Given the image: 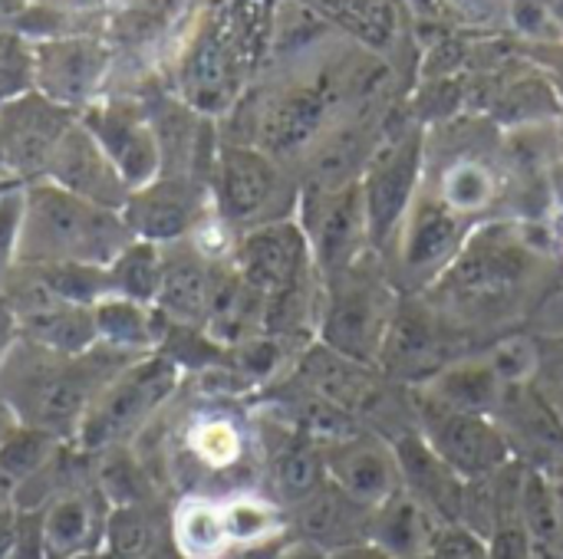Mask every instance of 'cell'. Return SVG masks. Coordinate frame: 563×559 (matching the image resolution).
<instances>
[{
  "label": "cell",
  "instance_id": "16",
  "mask_svg": "<svg viewBox=\"0 0 563 559\" xmlns=\"http://www.w3.org/2000/svg\"><path fill=\"white\" fill-rule=\"evenodd\" d=\"M208 217V188L188 175H158L152 185L129 194L122 221L135 241L172 247L188 241Z\"/></svg>",
  "mask_w": 563,
  "mask_h": 559
},
{
  "label": "cell",
  "instance_id": "23",
  "mask_svg": "<svg viewBox=\"0 0 563 559\" xmlns=\"http://www.w3.org/2000/svg\"><path fill=\"white\" fill-rule=\"evenodd\" d=\"M294 514V530L300 540L336 554L356 544H369L373 507H363L350 494H343L333 481H327L313 497H307Z\"/></svg>",
  "mask_w": 563,
  "mask_h": 559
},
{
  "label": "cell",
  "instance_id": "35",
  "mask_svg": "<svg viewBox=\"0 0 563 559\" xmlns=\"http://www.w3.org/2000/svg\"><path fill=\"white\" fill-rule=\"evenodd\" d=\"M33 92V40L0 30V105Z\"/></svg>",
  "mask_w": 563,
  "mask_h": 559
},
{
  "label": "cell",
  "instance_id": "11",
  "mask_svg": "<svg viewBox=\"0 0 563 559\" xmlns=\"http://www.w3.org/2000/svg\"><path fill=\"white\" fill-rule=\"evenodd\" d=\"M297 221L307 234L310 260L320 283H330L373 250L360 181L340 191L300 194Z\"/></svg>",
  "mask_w": 563,
  "mask_h": 559
},
{
  "label": "cell",
  "instance_id": "46",
  "mask_svg": "<svg viewBox=\"0 0 563 559\" xmlns=\"http://www.w3.org/2000/svg\"><path fill=\"white\" fill-rule=\"evenodd\" d=\"M13 425H16L13 412H10V409H7V405L0 402V441H3L7 435H10V428H13Z\"/></svg>",
  "mask_w": 563,
  "mask_h": 559
},
{
  "label": "cell",
  "instance_id": "29",
  "mask_svg": "<svg viewBox=\"0 0 563 559\" xmlns=\"http://www.w3.org/2000/svg\"><path fill=\"white\" fill-rule=\"evenodd\" d=\"M175 547L185 559H218L231 544L224 530L221 504L208 497H188L175 511Z\"/></svg>",
  "mask_w": 563,
  "mask_h": 559
},
{
  "label": "cell",
  "instance_id": "47",
  "mask_svg": "<svg viewBox=\"0 0 563 559\" xmlns=\"http://www.w3.org/2000/svg\"><path fill=\"white\" fill-rule=\"evenodd\" d=\"M544 3V10L551 13V20L558 23V30L563 33V0H541Z\"/></svg>",
  "mask_w": 563,
  "mask_h": 559
},
{
  "label": "cell",
  "instance_id": "21",
  "mask_svg": "<svg viewBox=\"0 0 563 559\" xmlns=\"http://www.w3.org/2000/svg\"><path fill=\"white\" fill-rule=\"evenodd\" d=\"M399 465L402 491L412 494L422 507H429L442 524H462L465 504V481L429 448L419 428L389 441Z\"/></svg>",
  "mask_w": 563,
  "mask_h": 559
},
{
  "label": "cell",
  "instance_id": "44",
  "mask_svg": "<svg viewBox=\"0 0 563 559\" xmlns=\"http://www.w3.org/2000/svg\"><path fill=\"white\" fill-rule=\"evenodd\" d=\"M26 3H36L43 10H56V13H82V10H96L102 7L106 0H26Z\"/></svg>",
  "mask_w": 563,
  "mask_h": 559
},
{
  "label": "cell",
  "instance_id": "14",
  "mask_svg": "<svg viewBox=\"0 0 563 559\" xmlns=\"http://www.w3.org/2000/svg\"><path fill=\"white\" fill-rule=\"evenodd\" d=\"M112 49L86 33L33 40V89L49 102L82 112L96 102L109 72Z\"/></svg>",
  "mask_w": 563,
  "mask_h": 559
},
{
  "label": "cell",
  "instance_id": "3",
  "mask_svg": "<svg viewBox=\"0 0 563 559\" xmlns=\"http://www.w3.org/2000/svg\"><path fill=\"white\" fill-rule=\"evenodd\" d=\"M96 349L79 359H66L26 339H16L0 366V402L13 412L20 425L43 428L56 438L76 435L92 399L115 376L96 372Z\"/></svg>",
  "mask_w": 563,
  "mask_h": 559
},
{
  "label": "cell",
  "instance_id": "49",
  "mask_svg": "<svg viewBox=\"0 0 563 559\" xmlns=\"http://www.w3.org/2000/svg\"><path fill=\"white\" fill-rule=\"evenodd\" d=\"M26 7V0H0V16H16Z\"/></svg>",
  "mask_w": 563,
  "mask_h": 559
},
{
  "label": "cell",
  "instance_id": "12",
  "mask_svg": "<svg viewBox=\"0 0 563 559\" xmlns=\"http://www.w3.org/2000/svg\"><path fill=\"white\" fill-rule=\"evenodd\" d=\"M228 264L261 300H274L280 293L320 280L310 260L307 234L297 217L241 231Z\"/></svg>",
  "mask_w": 563,
  "mask_h": 559
},
{
  "label": "cell",
  "instance_id": "27",
  "mask_svg": "<svg viewBox=\"0 0 563 559\" xmlns=\"http://www.w3.org/2000/svg\"><path fill=\"white\" fill-rule=\"evenodd\" d=\"M521 524L531 537L534 557L563 559V511L558 488L544 468L525 465L521 481Z\"/></svg>",
  "mask_w": 563,
  "mask_h": 559
},
{
  "label": "cell",
  "instance_id": "32",
  "mask_svg": "<svg viewBox=\"0 0 563 559\" xmlns=\"http://www.w3.org/2000/svg\"><path fill=\"white\" fill-rule=\"evenodd\" d=\"M56 435L43 432V428H33V425H13L10 435L0 441V471L20 484V481H30L36 474H43L56 455Z\"/></svg>",
  "mask_w": 563,
  "mask_h": 559
},
{
  "label": "cell",
  "instance_id": "24",
  "mask_svg": "<svg viewBox=\"0 0 563 559\" xmlns=\"http://www.w3.org/2000/svg\"><path fill=\"white\" fill-rule=\"evenodd\" d=\"M445 524L422 507L412 494L402 488L373 511L369 544H376L386 557L393 559H429L432 544Z\"/></svg>",
  "mask_w": 563,
  "mask_h": 559
},
{
  "label": "cell",
  "instance_id": "33",
  "mask_svg": "<svg viewBox=\"0 0 563 559\" xmlns=\"http://www.w3.org/2000/svg\"><path fill=\"white\" fill-rule=\"evenodd\" d=\"M221 514H224V530H228L231 547H261L274 534H280V527H284L280 507L274 501H264L254 494H241V497L224 501Z\"/></svg>",
  "mask_w": 563,
  "mask_h": 559
},
{
  "label": "cell",
  "instance_id": "42",
  "mask_svg": "<svg viewBox=\"0 0 563 559\" xmlns=\"http://www.w3.org/2000/svg\"><path fill=\"white\" fill-rule=\"evenodd\" d=\"M16 521L10 507H0V559L13 557V547H16Z\"/></svg>",
  "mask_w": 563,
  "mask_h": 559
},
{
  "label": "cell",
  "instance_id": "8",
  "mask_svg": "<svg viewBox=\"0 0 563 559\" xmlns=\"http://www.w3.org/2000/svg\"><path fill=\"white\" fill-rule=\"evenodd\" d=\"M181 366L165 353L135 356L125 369H119L102 392L92 399L89 412L76 428V441L82 451H106L132 438L178 389Z\"/></svg>",
  "mask_w": 563,
  "mask_h": 559
},
{
  "label": "cell",
  "instance_id": "40",
  "mask_svg": "<svg viewBox=\"0 0 563 559\" xmlns=\"http://www.w3.org/2000/svg\"><path fill=\"white\" fill-rule=\"evenodd\" d=\"M515 46H518V53L528 63H534L541 69V76L551 82V89L558 92V99H561L563 105V36H558V40H541V43H521V40H515Z\"/></svg>",
  "mask_w": 563,
  "mask_h": 559
},
{
  "label": "cell",
  "instance_id": "2",
  "mask_svg": "<svg viewBox=\"0 0 563 559\" xmlns=\"http://www.w3.org/2000/svg\"><path fill=\"white\" fill-rule=\"evenodd\" d=\"M132 241L135 237L122 221V211L96 208L49 181L26 185L16 267H43V264L109 267Z\"/></svg>",
  "mask_w": 563,
  "mask_h": 559
},
{
  "label": "cell",
  "instance_id": "50",
  "mask_svg": "<svg viewBox=\"0 0 563 559\" xmlns=\"http://www.w3.org/2000/svg\"><path fill=\"white\" fill-rule=\"evenodd\" d=\"M554 217H558V224H551V231H554V237H558V247H561V257H563V208L554 211ZM551 217V221H554Z\"/></svg>",
  "mask_w": 563,
  "mask_h": 559
},
{
  "label": "cell",
  "instance_id": "6",
  "mask_svg": "<svg viewBox=\"0 0 563 559\" xmlns=\"http://www.w3.org/2000/svg\"><path fill=\"white\" fill-rule=\"evenodd\" d=\"M399 300L402 293L393 283L386 260L369 250L350 270L323 283L317 339L350 359L376 366Z\"/></svg>",
  "mask_w": 563,
  "mask_h": 559
},
{
  "label": "cell",
  "instance_id": "1",
  "mask_svg": "<svg viewBox=\"0 0 563 559\" xmlns=\"http://www.w3.org/2000/svg\"><path fill=\"white\" fill-rule=\"evenodd\" d=\"M561 283L563 257L551 224L501 217L468 234L422 300L472 356L528 333Z\"/></svg>",
  "mask_w": 563,
  "mask_h": 559
},
{
  "label": "cell",
  "instance_id": "37",
  "mask_svg": "<svg viewBox=\"0 0 563 559\" xmlns=\"http://www.w3.org/2000/svg\"><path fill=\"white\" fill-rule=\"evenodd\" d=\"M534 343H538V362H534L531 385L563 422V336H534Z\"/></svg>",
  "mask_w": 563,
  "mask_h": 559
},
{
  "label": "cell",
  "instance_id": "7",
  "mask_svg": "<svg viewBox=\"0 0 563 559\" xmlns=\"http://www.w3.org/2000/svg\"><path fill=\"white\" fill-rule=\"evenodd\" d=\"M211 211L234 231H251L271 221L297 217L300 185L290 168L254 145L224 142L214 152L208 178Z\"/></svg>",
  "mask_w": 563,
  "mask_h": 559
},
{
  "label": "cell",
  "instance_id": "31",
  "mask_svg": "<svg viewBox=\"0 0 563 559\" xmlns=\"http://www.w3.org/2000/svg\"><path fill=\"white\" fill-rule=\"evenodd\" d=\"M162 280V247L132 241L112 264H109V283L112 297H125L142 306H155Z\"/></svg>",
  "mask_w": 563,
  "mask_h": 559
},
{
  "label": "cell",
  "instance_id": "43",
  "mask_svg": "<svg viewBox=\"0 0 563 559\" xmlns=\"http://www.w3.org/2000/svg\"><path fill=\"white\" fill-rule=\"evenodd\" d=\"M271 559H330V554L297 537V540L284 544V547H280V550H277V554H274Z\"/></svg>",
  "mask_w": 563,
  "mask_h": 559
},
{
  "label": "cell",
  "instance_id": "36",
  "mask_svg": "<svg viewBox=\"0 0 563 559\" xmlns=\"http://www.w3.org/2000/svg\"><path fill=\"white\" fill-rule=\"evenodd\" d=\"M26 185L13 181L0 191V297L20 260V227H23Z\"/></svg>",
  "mask_w": 563,
  "mask_h": 559
},
{
  "label": "cell",
  "instance_id": "38",
  "mask_svg": "<svg viewBox=\"0 0 563 559\" xmlns=\"http://www.w3.org/2000/svg\"><path fill=\"white\" fill-rule=\"evenodd\" d=\"M459 30L468 33H508L511 0H442Z\"/></svg>",
  "mask_w": 563,
  "mask_h": 559
},
{
  "label": "cell",
  "instance_id": "20",
  "mask_svg": "<svg viewBox=\"0 0 563 559\" xmlns=\"http://www.w3.org/2000/svg\"><path fill=\"white\" fill-rule=\"evenodd\" d=\"M214 270L218 264L208 260L191 241L162 247V280H158L155 310L165 316L168 326L205 329Z\"/></svg>",
  "mask_w": 563,
  "mask_h": 559
},
{
  "label": "cell",
  "instance_id": "28",
  "mask_svg": "<svg viewBox=\"0 0 563 559\" xmlns=\"http://www.w3.org/2000/svg\"><path fill=\"white\" fill-rule=\"evenodd\" d=\"M96 540V517L86 497L63 494L43 511V557L76 559Z\"/></svg>",
  "mask_w": 563,
  "mask_h": 559
},
{
  "label": "cell",
  "instance_id": "13",
  "mask_svg": "<svg viewBox=\"0 0 563 559\" xmlns=\"http://www.w3.org/2000/svg\"><path fill=\"white\" fill-rule=\"evenodd\" d=\"M79 112L63 109L40 96L36 89L0 105V161L3 171L20 185H33L46 178V168L63 142V135L76 125Z\"/></svg>",
  "mask_w": 563,
  "mask_h": 559
},
{
  "label": "cell",
  "instance_id": "10",
  "mask_svg": "<svg viewBox=\"0 0 563 559\" xmlns=\"http://www.w3.org/2000/svg\"><path fill=\"white\" fill-rule=\"evenodd\" d=\"M462 356L468 353L432 313V306L422 297H402L379 346L376 369L406 389H422Z\"/></svg>",
  "mask_w": 563,
  "mask_h": 559
},
{
  "label": "cell",
  "instance_id": "5",
  "mask_svg": "<svg viewBox=\"0 0 563 559\" xmlns=\"http://www.w3.org/2000/svg\"><path fill=\"white\" fill-rule=\"evenodd\" d=\"M422 168H426V125L412 115L406 99L383 122L376 152L360 178L369 244L383 260L396 247L406 214L422 188Z\"/></svg>",
  "mask_w": 563,
  "mask_h": 559
},
{
  "label": "cell",
  "instance_id": "9",
  "mask_svg": "<svg viewBox=\"0 0 563 559\" xmlns=\"http://www.w3.org/2000/svg\"><path fill=\"white\" fill-rule=\"evenodd\" d=\"M412 399L419 435L462 481L488 478L515 461L511 445L492 415L452 409L422 389H412Z\"/></svg>",
  "mask_w": 563,
  "mask_h": 559
},
{
  "label": "cell",
  "instance_id": "45",
  "mask_svg": "<svg viewBox=\"0 0 563 559\" xmlns=\"http://www.w3.org/2000/svg\"><path fill=\"white\" fill-rule=\"evenodd\" d=\"M330 559H393V557H386L376 544H356V547H346V550L330 554Z\"/></svg>",
  "mask_w": 563,
  "mask_h": 559
},
{
  "label": "cell",
  "instance_id": "25",
  "mask_svg": "<svg viewBox=\"0 0 563 559\" xmlns=\"http://www.w3.org/2000/svg\"><path fill=\"white\" fill-rule=\"evenodd\" d=\"M505 385L508 382L495 372L488 356L472 353V356L455 359L449 369H442L429 385H422V392H429L432 399H439L452 409H462V412L495 415Z\"/></svg>",
  "mask_w": 563,
  "mask_h": 559
},
{
  "label": "cell",
  "instance_id": "18",
  "mask_svg": "<svg viewBox=\"0 0 563 559\" xmlns=\"http://www.w3.org/2000/svg\"><path fill=\"white\" fill-rule=\"evenodd\" d=\"M505 432L515 461L528 468L563 465V422L561 415L541 399L531 382H511L501 392V402L492 415Z\"/></svg>",
  "mask_w": 563,
  "mask_h": 559
},
{
  "label": "cell",
  "instance_id": "30",
  "mask_svg": "<svg viewBox=\"0 0 563 559\" xmlns=\"http://www.w3.org/2000/svg\"><path fill=\"white\" fill-rule=\"evenodd\" d=\"M188 451L208 471H231L247 455V435L231 415H201L188 425Z\"/></svg>",
  "mask_w": 563,
  "mask_h": 559
},
{
  "label": "cell",
  "instance_id": "4",
  "mask_svg": "<svg viewBox=\"0 0 563 559\" xmlns=\"http://www.w3.org/2000/svg\"><path fill=\"white\" fill-rule=\"evenodd\" d=\"M290 376L317 392L320 399L333 402L346 415H353L366 432L383 435L386 441L416 428V399L412 389L386 379L376 366L350 359L320 339L303 346Z\"/></svg>",
  "mask_w": 563,
  "mask_h": 559
},
{
  "label": "cell",
  "instance_id": "22",
  "mask_svg": "<svg viewBox=\"0 0 563 559\" xmlns=\"http://www.w3.org/2000/svg\"><path fill=\"white\" fill-rule=\"evenodd\" d=\"M267 428L274 432V441H267V481L274 491V504L294 511L330 481L323 448L277 415L274 422H267Z\"/></svg>",
  "mask_w": 563,
  "mask_h": 559
},
{
  "label": "cell",
  "instance_id": "17",
  "mask_svg": "<svg viewBox=\"0 0 563 559\" xmlns=\"http://www.w3.org/2000/svg\"><path fill=\"white\" fill-rule=\"evenodd\" d=\"M323 461H327V478L350 494L353 501H360L363 507H379L386 504L399 488V465H396V451L393 445L376 435V432H356L343 441H333L323 448Z\"/></svg>",
  "mask_w": 563,
  "mask_h": 559
},
{
  "label": "cell",
  "instance_id": "48",
  "mask_svg": "<svg viewBox=\"0 0 563 559\" xmlns=\"http://www.w3.org/2000/svg\"><path fill=\"white\" fill-rule=\"evenodd\" d=\"M548 474H551V481H554V488H558V501H561V511H563V465H554V468H544Z\"/></svg>",
  "mask_w": 563,
  "mask_h": 559
},
{
  "label": "cell",
  "instance_id": "34",
  "mask_svg": "<svg viewBox=\"0 0 563 559\" xmlns=\"http://www.w3.org/2000/svg\"><path fill=\"white\" fill-rule=\"evenodd\" d=\"M102 544L112 559H148L158 547V530L139 504H115L106 517Z\"/></svg>",
  "mask_w": 563,
  "mask_h": 559
},
{
  "label": "cell",
  "instance_id": "41",
  "mask_svg": "<svg viewBox=\"0 0 563 559\" xmlns=\"http://www.w3.org/2000/svg\"><path fill=\"white\" fill-rule=\"evenodd\" d=\"M16 339H20L16 316H13V310L0 300V366H3V359L10 356V349L16 346Z\"/></svg>",
  "mask_w": 563,
  "mask_h": 559
},
{
  "label": "cell",
  "instance_id": "26",
  "mask_svg": "<svg viewBox=\"0 0 563 559\" xmlns=\"http://www.w3.org/2000/svg\"><path fill=\"white\" fill-rule=\"evenodd\" d=\"M162 323L165 316L158 310L148 313V306L125 297H106L96 303L99 346L122 356H148L162 343Z\"/></svg>",
  "mask_w": 563,
  "mask_h": 559
},
{
  "label": "cell",
  "instance_id": "39",
  "mask_svg": "<svg viewBox=\"0 0 563 559\" xmlns=\"http://www.w3.org/2000/svg\"><path fill=\"white\" fill-rule=\"evenodd\" d=\"M429 559H492L488 540L468 530L465 524H445L432 544Z\"/></svg>",
  "mask_w": 563,
  "mask_h": 559
},
{
  "label": "cell",
  "instance_id": "15",
  "mask_svg": "<svg viewBox=\"0 0 563 559\" xmlns=\"http://www.w3.org/2000/svg\"><path fill=\"white\" fill-rule=\"evenodd\" d=\"M79 122L109 155L129 191L145 188L162 175V148L145 105L132 99H96L79 112Z\"/></svg>",
  "mask_w": 563,
  "mask_h": 559
},
{
  "label": "cell",
  "instance_id": "19",
  "mask_svg": "<svg viewBox=\"0 0 563 559\" xmlns=\"http://www.w3.org/2000/svg\"><path fill=\"white\" fill-rule=\"evenodd\" d=\"M43 181H49L96 208H109V211H122L132 194L129 185L122 181V175L115 171V165L109 161V155L99 148V142L89 135V128L79 119L63 135Z\"/></svg>",
  "mask_w": 563,
  "mask_h": 559
}]
</instances>
